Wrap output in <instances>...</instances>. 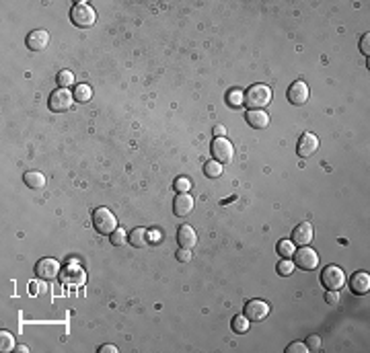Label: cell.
Returning <instances> with one entry per match:
<instances>
[{
  "instance_id": "15",
  "label": "cell",
  "mask_w": 370,
  "mask_h": 353,
  "mask_svg": "<svg viewBox=\"0 0 370 353\" xmlns=\"http://www.w3.org/2000/svg\"><path fill=\"white\" fill-rule=\"evenodd\" d=\"M49 43V33L45 29H35L27 35V47L33 49V52H41V49H45Z\"/></svg>"
},
{
  "instance_id": "28",
  "label": "cell",
  "mask_w": 370,
  "mask_h": 353,
  "mask_svg": "<svg viewBox=\"0 0 370 353\" xmlns=\"http://www.w3.org/2000/svg\"><path fill=\"white\" fill-rule=\"evenodd\" d=\"M109 236H111V244H115V246L126 244V230H123V228H115Z\"/></svg>"
},
{
  "instance_id": "38",
  "label": "cell",
  "mask_w": 370,
  "mask_h": 353,
  "mask_svg": "<svg viewBox=\"0 0 370 353\" xmlns=\"http://www.w3.org/2000/svg\"><path fill=\"white\" fill-rule=\"evenodd\" d=\"M31 294H39V286H35V282H31Z\"/></svg>"
},
{
  "instance_id": "17",
  "label": "cell",
  "mask_w": 370,
  "mask_h": 353,
  "mask_svg": "<svg viewBox=\"0 0 370 353\" xmlns=\"http://www.w3.org/2000/svg\"><path fill=\"white\" fill-rule=\"evenodd\" d=\"M245 117L251 123V128H255V130H263L269 125V115H267V111H261V109H249Z\"/></svg>"
},
{
  "instance_id": "7",
  "label": "cell",
  "mask_w": 370,
  "mask_h": 353,
  "mask_svg": "<svg viewBox=\"0 0 370 353\" xmlns=\"http://www.w3.org/2000/svg\"><path fill=\"white\" fill-rule=\"evenodd\" d=\"M212 154H214V160H218L220 164H229L235 158V146L227 138H214Z\"/></svg>"
},
{
  "instance_id": "8",
  "label": "cell",
  "mask_w": 370,
  "mask_h": 353,
  "mask_svg": "<svg viewBox=\"0 0 370 353\" xmlns=\"http://www.w3.org/2000/svg\"><path fill=\"white\" fill-rule=\"evenodd\" d=\"M309 84L305 82V80H294L292 84H290V89H288V93H286V97H288V101L292 105H296V107H301V105H305L307 101H309Z\"/></svg>"
},
{
  "instance_id": "36",
  "label": "cell",
  "mask_w": 370,
  "mask_h": 353,
  "mask_svg": "<svg viewBox=\"0 0 370 353\" xmlns=\"http://www.w3.org/2000/svg\"><path fill=\"white\" fill-rule=\"evenodd\" d=\"M225 134H227V128H225V125H216V128H214V136H216V138H225Z\"/></svg>"
},
{
  "instance_id": "13",
  "label": "cell",
  "mask_w": 370,
  "mask_h": 353,
  "mask_svg": "<svg viewBox=\"0 0 370 353\" xmlns=\"http://www.w3.org/2000/svg\"><path fill=\"white\" fill-rule=\"evenodd\" d=\"M173 212L175 216H189L193 212V197L189 193H177L173 199Z\"/></svg>"
},
{
  "instance_id": "27",
  "label": "cell",
  "mask_w": 370,
  "mask_h": 353,
  "mask_svg": "<svg viewBox=\"0 0 370 353\" xmlns=\"http://www.w3.org/2000/svg\"><path fill=\"white\" fill-rule=\"evenodd\" d=\"M294 261H290V259H282L280 263H278V273L280 275H284V277H288V275H292V271H294Z\"/></svg>"
},
{
  "instance_id": "11",
  "label": "cell",
  "mask_w": 370,
  "mask_h": 353,
  "mask_svg": "<svg viewBox=\"0 0 370 353\" xmlns=\"http://www.w3.org/2000/svg\"><path fill=\"white\" fill-rule=\"evenodd\" d=\"M317 150H319V138L315 134H311V132L303 134L301 140H299V146H296L299 156L301 158H309V156H313L317 152Z\"/></svg>"
},
{
  "instance_id": "35",
  "label": "cell",
  "mask_w": 370,
  "mask_h": 353,
  "mask_svg": "<svg viewBox=\"0 0 370 353\" xmlns=\"http://www.w3.org/2000/svg\"><path fill=\"white\" fill-rule=\"evenodd\" d=\"M99 353H117V347H113V345H101V347H99Z\"/></svg>"
},
{
  "instance_id": "1",
  "label": "cell",
  "mask_w": 370,
  "mask_h": 353,
  "mask_svg": "<svg viewBox=\"0 0 370 353\" xmlns=\"http://www.w3.org/2000/svg\"><path fill=\"white\" fill-rule=\"evenodd\" d=\"M269 101H271V89L261 82L249 86V91L245 93V103L249 109H263L269 105Z\"/></svg>"
},
{
  "instance_id": "22",
  "label": "cell",
  "mask_w": 370,
  "mask_h": 353,
  "mask_svg": "<svg viewBox=\"0 0 370 353\" xmlns=\"http://www.w3.org/2000/svg\"><path fill=\"white\" fill-rule=\"evenodd\" d=\"M276 250H278V255L282 257V259H292V255H294V242L292 240H280L278 242V246H276Z\"/></svg>"
},
{
  "instance_id": "26",
  "label": "cell",
  "mask_w": 370,
  "mask_h": 353,
  "mask_svg": "<svg viewBox=\"0 0 370 353\" xmlns=\"http://www.w3.org/2000/svg\"><path fill=\"white\" fill-rule=\"evenodd\" d=\"M56 80H58L60 89H70L74 84V74L70 70H62V72H58V78Z\"/></svg>"
},
{
  "instance_id": "23",
  "label": "cell",
  "mask_w": 370,
  "mask_h": 353,
  "mask_svg": "<svg viewBox=\"0 0 370 353\" xmlns=\"http://www.w3.org/2000/svg\"><path fill=\"white\" fill-rule=\"evenodd\" d=\"M0 349H3V353H9V351L17 349L15 337H13L9 331H0Z\"/></svg>"
},
{
  "instance_id": "3",
  "label": "cell",
  "mask_w": 370,
  "mask_h": 353,
  "mask_svg": "<svg viewBox=\"0 0 370 353\" xmlns=\"http://www.w3.org/2000/svg\"><path fill=\"white\" fill-rule=\"evenodd\" d=\"M93 226L99 234H111L117 228V218L107 208H97L93 212Z\"/></svg>"
},
{
  "instance_id": "19",
  "label": "cell",
  "mask_w": 370,
  "mask_h": 353,
  "mask_svg": "<svg viewBox=\"0 0 370 353\" xmlns=\"http://www.w3.org/2000/svg\"><path fill=\"white\" fill-rule=\"evenodd\" d=\"M23 181H25V185H27L29 189H43V187H45V176H43L39 170H29V172H25Z\"/></svg>"
},
{
  "instance_id": "33",
  "label": "cell",
  "mask_w": 370,
  "mask_h": 353,
  "mask_svg": "<svg viewBox=\"0 0 370 353\" xmlns=\"http://www.w3.org/2000/svg\"><path fill=\"white\" fill-rule=\"evenodd\" d=\"M325 302H327V304H337V302H339V292L327 290L325 292Z\"/></svg>"
},
{
  "instance_id": "34",
  "label": "cell",
  "mask_w": 370,
  "mask_h": 353,
  "mask_svg": "<svg viewBox=\"0 0 370 353\" xmlns=\"http://www.w3.org/2000/svg\"><path fill=\"white\" fill-rule=\"evenodd\" d=\"M368 43H370V33L362 35V41H360V49H362V54H364V56H368V54H370V47H368Z\"/></svg>"
},
{
  "instance_id": "32",
  "label": "cell",
  "mask_w": 370,
  "mask_h": 353,
  "mask_svg": "<svg viewBox=\"0 0 370 353\" xmlns=\"http://www.w3.org/2000/svg\"><path fill=\"white\" fill-rule=\"evenodd\" d=\"M181 263H187V261H191V248H183V246H179V250H177V255H175Z\"/></svg>"
},
{
  "instance_id": "9",
  "label": "cell",
  "mask_w": 370,
  "mask_h": 353,
  "mask_svg": "<svg viewBox=\"0 0 370 353\" xmlns=\"http://www.w3.org/2000/svg\"><path fill=\"white\" fill-rule=\"evenodd\" d=\"M35 275L41 277V280L49 282V280H56V277L60 275V263L56 259H39L37 265H35Z\"/></svg>"
},
{
  "instance_id": "25",
  "label": "cell",
  "mask_w": 370,
  "mask_h": 353,
  "mask_svg": "<svg viewBox=\"0 0 370 353\" xmlns=\"http://www.w3.org/2000/svg\"><path fill=\"white\" fill-rule=\"evenodd\" d=\"M227 103H229L231 107H239V105H243V103H245V93H243V91H239V89H231V91H229V95H227Z\"/></svg>"
},
{
  "instance_id": "6",
  "label": "cell",
  "mask_w": 370,
  "mask_h": 353,
  "mask_svg": "<svg viewBox=\"0 0 370 353\" xmlns=\"http://www.w3.org/2000/svg\"><path fill=\"white\" fill-rule=\"evenodd\" d=\"M294 265H299L301 269H305V271H313V269H317V265H319V255H317V250L315 248H311L309 244L307 246H301L299 250H294Z\"/></svg>"
},
{
  "instance_id": "16",
  "label": "cell",
  "mask_w": 370,
  "mask_h": 353,
  "mask_svg": "<svg viewBox=\"0 0 370 353\" xmlns=\"http://www.w3.org/2000/svg\"><path fill=\"white\" fill-rule=\"evenodd\" d=\"M177 242H179V246H183V248H193L195 246V242H197V234H195V230L191 228V226H179V230H177Z\"/></svg>"
},
{
  "instance_id": "20",
  "label": "cell",
  "mask_w": 370,
  "mask_h": 353,
  "mask_svg": "<svg viewBox=\"0 0 370 353\" xmlns=\"http://www.w3.org/2000/svg\"><path fill=\"white\" fill-rule=\"evenodd\" d=\"M231 326H233V331H235V333L243 335V333H247V331L251 329V320L247 318L245 314H239V316H235V318H233Z\"/></svg>"
},
{
  "instance_id": "24",
  "label": "cell",
  "mask_w": 370,
  "mask_h": 353,
  "mask_svg": "<svg viewBox=\"0 0 370 353\" xmlns=\"http://www.w3.org/2000/svg\"><path fill=\"white\" fill-rule=\"evenodd\" d=\"M204 174L210 176V179H218V176L222 174V164L218 160H208L204 164Z\"/></svg>"
},
{
  "instance_id": "29",
  "label": "cell",
  "mask_w": 370,
  "mask_h": 353,
  "mask_svg": "<svg viewBox=\"0 0 370 353\" xmlns=\"http://www.w3.org/2000/svg\"><path fill=\"white\" fill-rule=\"evenodd\" d=\"M175 189H177V193H189V189H191V181H189V179H185V176H179V179L175 181Z\"/></svg>"
},
{
  "instance_id": "4",
  "label": "cell",
  "mask_w": 370,
  "mask_h": 353,
  "mask_svg": "<svg viewBox=\"0 0 370 353\" xmlns=\"http://www.w3.org/2000/svg\"><path fill=\"white\" fill-rule=\"evenodd\" d=\"M321 284L325 286V290H335L339 292L343 286H345V273L341 267L337 265H329L323 269V273H321Z\"/></svg>"
},
{
  "instance_id": "2",
  "label": "cell",
  "mask_w": 370,
  "mask_h": 353,
  "mask_svg": "<svg viewBox=\"0 0 370 353\" xmlns=\"http://www.w3.org/2000/svg\"><path fill=\"white\" fill-rule=\"evenodd\" d=\"M70 21L77 25L79 29H87V27H93L95 21H97V13L91 5L87 3H79L74 5L72 11H70Z\"/></svg>"
},
{
  "instance_id": "31",
  "label": "cell",
  "mask_w": 370,
  "mask_h": 353,
  "mask_svg": "<svg viewBox=\"0 0 370 353\" xmlns=\"http://www.w3.org/2000/svg\"><path fill=\"white\" fill-rule=\"evenodd\" d=\"M307 347H309V351H319L321 349V337L319 335H311L309 339H307Z\"/></svg>"
},
{
  "instance_id": "21",
  "label": "cell",
  "mask_w": 370,
  "mask_h": 353,
  "mask_svg": "<svg viewBox=\"0 0 370 353\" xmlns=\"http://www.w3.org/2000/svg\"><path fill=\"white\" fill-rule=\"evenodd\" d=\"M91 97H93V89L89 84H79L74 89V101H79V103H87V101H91Z\"/></svg>"
},
{
  "instance_id": "12",
  "label": "cell",
  "mask_w": 370,
  "mask_h": 353,
  "mask_svg": "<svg viewBox=\"0 0 370 353\" xmlns=\"http://www.w3.org/2000/svg\"><path fill=\"white\" fill-rule=\"evenodd\" d=\"M313 236H315L313 226L309 222H301L292 232V242L299 246H307L309 242H313Z\"/></svg>"
},
{
  "instance_id": "14",
  "label": "cell",
  "mask_w": 370,
  "mask_h": 353,
  "mask_svg": "<svg viewBox=\"0 0 370 353\" xmlns=\"http://www.w3.org/2000/svg\"><path fill=\"white\" fill-rule=\"evenodd\" d=\"M350 290L354 294H358V296L368 294V290H370V275L366 271H356L350 277Z\"/></svg>"
},
{
  "instance_id": "5",
  "label": "cell",
  "mask_w": 370,
  "mask_h": 353,
  "mask_svg": "<svg viewBox=\"0 0 370 353\" xmlns=\"http://www.w3.org/2000/svg\"><path fill=\"white\" fill-rule=\"evenodd\" d=\"M74 103V93H70V89H58L49 95V109L56 111V113H64V111H70Z\"/></svg>"
},
{
  "instance_id": "18",
  "label": "cell",
  "mask_w": 370,
  "mask_h": 353,
  "mask_svg": "<svg viewBox=\"0 0 370 353\" xmlns=\"http://www.w3.org/2000/svg\"><path fill=\"white\" fill-rule=\"evenodd\" d=\"M151 242V230L148 228H134L130 232V244L136 248H144Z\"/></svg>"
},
{
  "instance_id": "30",
  "label": "cell",
  "mask_w": 370,
  "mask_h": 353,
  "mask_svg": "<svg viewBox=\"0 0 370 353\" xmlns=\"http://www.w3.org/2000/svg\"><path fill=\"white\" fill-rule=\"evenodd\" d=\"M305 351H309V347H307V343H301V341L290 343L286 347V353H305Z\"/></svg>"
},
{
  "instance_id": "37",
  "label": "cell",
  "mask_w": 370,
  "mask_h": 353,
  "mask_svg": "<svg viewBox=\"0 0 370 353\" xmlns=\"http://www.w3.org/2000/svg\"><path fill=\"white\" fill-rule=\"evenodd\" d=\"M17 351H19V353H27V351H29V347H27V345H19V347H17Z\"/></svg>"
},
{
  "instance_id": "10",
  "label": "cell",
  "mask_w": 370,
  "mask_h": 353,
  "mask_svg": "<svg viewBox=\"0 0 370 353\" xmlns=\"http://www.w3.org/2000/svg\"><path fill=\"white\" fill-rule=\"evenodd\" d=\"M267 314H269V304H267V302H263V300H251V302H247L245 316L249 318L251 322H261V320L267 318Z\"/></svg>"
}]
</instances>
